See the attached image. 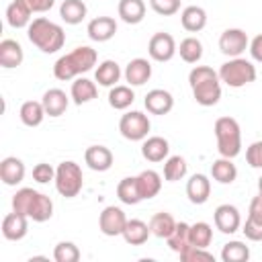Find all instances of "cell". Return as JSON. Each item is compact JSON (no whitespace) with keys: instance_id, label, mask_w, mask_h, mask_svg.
Instances as JSON below:
<instances>
[{"instance_id":"cell-14","label":"cell","mask_w":262,"mask_h":262,"mask_svg":"<svg viewBox=\"0 0 262 262\" xmlns=\"http://www.w3.org/2000/svg\"><path fill=\"white\" fill-rule=\"evenodd\" d=\"M143 104H145L147 113H151V115H168L172 111V106H174V98H172V94L168 90L154 88V90H149L145 94Z\"/></svg>"},{"instance_id":"cell-32","label":"cell","mask_w":262,"mask_h":262,"mask_svg":"<svg viewBox=\"0 0 262 262\" xmlns=\"http://www.w3.org/2000/svg\"><path fill=\"white\" fill-rule=\"evenodd\" d=\"M94 78H96V82H98L100 86H106V88L117 86V82H119V78H121V68H119L117 61L104 59V61L96 68Z\"/></svg>"},{"instance_id":"cell-48","label":"cell","mask_w":262,"mask_h":262,"mask_svg":"<svg viewBox=\"0 0 262 262\" xmlns=\"http://www.w3.org/2000/svg\"><path fill=\"white\" fill-rule=\"evenodd\" d=\"M31 12H47L55 0H20Z\"/></svg>"},{"instance_id":"cell-43","label":"cell","mask_w":262,"mask_h":262,"mask_svg":"<svg viewBox=\"0 0 262 262\" xmlns=\"http://www.w3.org/2000/svg\"><path fill=\"white\" fill-rule=\"evenodd\" d=\"M149 6L162 16H172L180 10V0H149Z\"/></svg>"},{"instance_id":"cell-4","label":"cell","mask_w":262,"mask_h":262,"mask_svg":"<svg viewBox=\"0 0 262 262\" xmlns=\"http://www.w3.org/2000/svg\"><path fill=\"white\" fill-rule=\"evenodd\" d=\"M12 211L27 215L29 219L43 223L47 219H51L53 215V203L47 194L33 190V188H20L16 190V194L12 196Z\"/></svg>"},{"instance_id":"cell-16","label":"cell","mask_w":262,"mask_h":262,"mask_svg":"<svg viewBox=\"0 0 262 262\" xmlns=\"http://www.w3.org/2000/svg\"><path fill=\"white\" fill-rule=\"evenodd\" d=\"M211 194V180L205 174H192L186 182V196L194 205H203L209 201Z\"/></svg>"},{"instance_id":"cell-8","label":"cell","mask_w":262,"mask_h":262,"mask_svg":"<svg viewBox=\"0 0 262 262\" xmlns=\"http://www.w3.org/2000/svg\"><path fill=\"white\" fill-rule=\"evenodd\" d=\"M149 127H151L149 125V119L141 111H129L119 121V131L129 141H141V139H145L147 133H149Z\"/></svg>"},{"instance_id":"cell-47","label":"cell","mask_w":262,"mask_h":262,"mask_svg":"<svg viewBox=\"0 0 262 262\" xmlns=\"http://www.w3.org/2000/svg\"><path fill=\"white\" fill-rule=\"evenodd\" d=\"M248 219H252L256 223H262V194H258V196L252 199L250 211H248Z\"/></svg>"},{"instance_id":"cell-27","label":"cell","mask_w":262,"mask_h":262,"mask_svg":"<svg viewBox=\"0 0 262 262\" xmlns=\"http://www.w3.org/2000/svg\"><path fill=\"white\" fill-rule=\"evenodd\" d=\"M18 115H20V121L27 127H39L43 123V119H45L47 113H45L43 102H39V100H27V102H23Z\"/></svg>"},{"instance_id":"cell-35","label":"cell","mask_w":262,"mask_h":262,"mask_svg":"<svg viewBox=\"0 0 262 262\" xmlns=\"http://www.w3.org/2000/svg\"><path fill=\"white\" fill-rule=\"evenodd\" d=\"M188 231H190V225H188V223H184V221L176 223L174 231L166 237V242H168V246H170L172 252L180 254V252H184V250L190 246V235H188Z\"/></svg>"},{"instance_id":"cell-40","label":"cell","mask_w":262,"mask_h":262,"mask_svg":"<svg viewBox=\"0 0 262 262\" xmlns=\"http://www.w3.org/2000/svg\"><path fill=\"white\" fill-rule=\"evenodd\" d=\"M190 246H196V248H207L211 246V239H213V229L209 223L205 221H196L190 225Z\"/></svg>"},{"instance_id":"cell-29","label":"cell","mask_w":262,"mask_h":262,"mask_svg":"<svg viewBox=\"0 0 262 262\" xmlns=\"http://www.w3.org/2000/svg\"><path fill=\"white\" fill-rule=\"evenodd\" d=\"M31 10L20 2V0H12L6 8V23L12 27V29H23V27H29L31 25Z\"/></svg>"},{"instance_id":"cell-9","label":"cell","mask_w":262,"mask_h":262,"mask_svg":"<svg viewBox=\"0 0 262 262\" xmlns=\"http://www.w3.org/2000/svg\"><path fill=\"white\" fill-rule=\"evenodd\" d=\"M127 225V217L123 213V209L111 205V207H104L100 217H98V227L104 235L108 237H115V235H121L123 229Z\"/></svg>"},{"instance_id":"cell-2","label":"cell","mask_w":262,"mask_h":262,"mask_svg":"<svg viewBox=\"0 0 262 262\" xmlns=\"http://www.w3.org/2000/svg\"><path fill=\"white\" fill-rule=\"evenodd\" d=\"M96 59H98V55H96V51H94L92 47L80 45V47L72 49L70 53L61 55V57L55 61V66H53V76H55L57 80H63V82H66V80H72V78H76V76H80V74L90 72L92 66H96Z\"/></svg>"},{"instance_id":"cell-25","label":"cell","mask_w":262,"mask_h":262,"mask_svg":"<svg viewBox=\"0 0 262 262\" xmlns=\"http://www.w3.org/2000/svg\"><path fill=\"white\" fill-rule=\"evenodd\" d=\"M211 176L213 180H217L219 184H231L237 178V168L231 162V158H219L211 164Z\"/></svg>"},{"instance_id":"cell-50","label":"cell","mask_w":262,"mask_h":262,"mask_svg":"<svg viewBox=\"0 0 262 262\" xmlns=\"http://www.w3.org/2000/svg\"><path fill=\"white\" fill-rule=\"evenodd\" d=\"M258 194H262V176L258 178Z\"/></svg>"},{"instance_id":"cell-28","label":"cell","mask_w":262,"mask_h":262,"mask_svg":"<svg viewBox=\"0 0 262 262\" xmlns=\"http://www.w3.org/2000/svg\"><path fill=\"white\" fill-rule=\"evenodd\" d=\"M137 186H139L141 199H154L162 188V176L156 170H143L137 176Z\"/></svg>"},{"instance_id":"cell-44","label":"cell","mask_w":262,"mask_h":262,"mask_svg":"<svg viewBox=\"0 0 262 262\" xmlns=\"http://www.w3.org/2000/svg\"><path fill=\"white\" fill-rule=\"evenodd\" d=\"M33 180H37L39 184H47V182L55 180V170H53L49 164L41 162V164H37V166L33 168Z\"/></svg>"},{"instance_id":"cell-23","label":"cell","mask_w":262,"mask_h":262,"mask_svg":"<svg viewBox=\"0 0 262 262\" xmlns=\"http://www.w3.org/2000/svg\"><path fill=\"white\" fill-rule=\"evenodd\" d=\"M121 235L125 237L127 244L141 246V244L147 242V237L151 235V231H149V225L143 223L141 219H127V225H125V229H123Z\"/></svg>"},{"instance_id":"cell-1","label":"cell","mask_w":262,"mask_h":262,"mask_svg":"<svg viewBox=\"0 0 262 262\" xmlns=\"http://www.w3.org/2000/svg\"><path fill=\"white\" fill-rule=\"evenodd\" d=\"M188 84L192 96L201 106H213L221 98V80L219 74L209 66H196L188 74Z\"/></svg>"},{"instance_id":"cell-10","label":"cell","mask_w":262,"mask_h":262,"mask_svg":"<svg viewBox=\"0 0 262 262\" xmlns=\"http://www.w3.org/2000/svg\"><path fill=\"white\" fill-rule=\"evenodd\" d=\"M248 45H250L248 35L242 29H225L219 37V49L229 57H239Z\"/></svg>"},{"instance_id":"cell-17","label":"cell","mask_w":262,"mask_h":262,"mask_svg":"<svg viewBox=\"0 0 262 262\" xmlns=\"http://www.w3.org/2000/svg\"><path fill=\"white\" fill-rule=\"evenodd\" d=\"M115 33H117V23L111 16H96L88 23V37L92 41L104 43V41L113 39Z\"/></svg>"},{"instance_id":"cell-39","label":"cell","mask_w":262,"mask_h":262,"mask_svg":"<svg viewBox=\"0 0 262 262\" xmlns=\"http://www.w3.org/2000/svg\"><path fill=\"white\" fill-rule=\"evenodd\" d=\"M186 160L182 156H170L164 164V178L168 182H176V180H182L186 176Z\"/></svg>"},{"instance_id":"cell-5","label":"cell","mask_w":262,"mask_h":262,"mask_svg":"<svg viewBox=\"0 0 262 262\" xmlns=\"http://www.w3.org/2000/svg\"><path fill=\"white\" fill-rule=\"evenodd\" d=\"M217 151L223 158H235L242 151V129L233 117H219L215 121Z\"/></svg>"},{"instance_id":"cell-21","label":"cell","mask_w":262,"mask_h":262,"mask_svg":"<svg viewBox=\"0 0 262 262\" xmlns=\"http://www.w3.org/2000/svg\"><path fill=\"white\" fill-rule=\"evenodd\" d=\"M41 102H43L45 113H47L49 117H61V115L66 113L68 104H70L66 92L59 90V88H49V90H45Z\"/></svg>"},{"instance_id":"cell-18","label":"cell","mask_w":262,"mask_h":262,"mask_svg":"<svg viewBox=\"0 0 262 262\" xmlns=\"http://www.w3.org/2000/svg\"><path fill=\"white\" fill-rule=\"evenodd\" d=\"M151 78V63L143 57H135L125 68V80L131 86H143Z\"/></svg>"},{"instance_id":"cell-13","label":"cell","mask_w":262,"mask_h":262,"mask_svg":"<svg viewBox=\"0 0 262 262\" xmlns=\"http://www.w3.org/2000/svg\"><path fill=\"white\" fill-rule=\"evenodd\" d=\"M29 231V217L23 215V213H8L4 219H2V235L10 242H18L27 235Z\"/></svg>"},{"instance_id":"cell-11","label":"cell","mask_w":262,"mask_h":262,"mask_svg":"<svg viewBox=\"0 0 262 262\" xmlns=\"http://www.w3.org/2000/svg\"><path fill=\"white\" fill-rule=\"evenodd\" d=\"M176 51V41L170 33H156L147 43V53L156 61H170Z\"/></svg>"},{"instance_id":"cell-30","label":"cell","mask_w":262,"mask_h":262,"mask_svg":"<svg viewBox=\"0 0 262 262\" xmlns=\"http://www.w3.org/2000/svg\"><path fill=\"white\" fill-rule=\"evenodd\" d=\"M96 94H98V90H96V84L92 80H88V78H76L72 82V100L76 104L90 102V100L96 98Z\"/></svg>"},{"instance_id":"cell-31","label":"cell","mask_w":262,"mask_h":262,"mask_svg":"<svg viewBox=\"0 0 262 262\" xmlns=\"http://www.w3.org/2000/svg\"><path fill=\"white\" fill-rule=\"evenodd\" d=\"M86 4L82 0H63L59 6V16L61 20H66L68 25H78L86 18Z\"/></svg>"},{"instance_id":"cell-20","label":"cell","mask_w":262,"mask_h":262,"mask_svg":"<svg viewBox=\"0 0 262 262\" xmlns=\"http://www.w3.org/2000/svg\"><path fill=\"white\" fill-rule=\"evenodd\" d=\"M25 59V53H23V47L18 41L14 39H2L0 41V66L2 68H16L20 66Z\"/></svg>"},{"instance_id":"cell-26","label":"cell","mask_w":262,"mask_h":262,"mask_svg":"<svg viewBox=\"0 0 262 262\" xmlns=\"http://www.w3.org/2000/svg\"><path fill=\"white\" fill-rule=\"evenodd\" d=\"M119 16L127 25H137L145 16V2L143 0H119Z\"/></svg>"},{"instance_id":"cell-33","label":"cell","mask_w":262,"mask_h":262,"mask_svg":"<svg viewBox=\"0 0 262 262\" xmlns=\"http://www.w3.org/2000/svg\"><path fill=\"white\" fill-rule=\"evenodd\" d=\"M117 196L125 205H137L141 199L139 186H137V176H127L117 184Z\"/></svg>"},{"instance_id":"cell-15","label":"cell","mask_w":262,"mask_h":262,"mask_svg":"<svg viewBox=\"0 0 262 262\" xmlns=\"http://www.w3.org/2000/svg\"><path fill=\"white\" fill-rule=\"evenodd\" d=\"M84 162L94 172H106L113 166V151L104 145H90L84 151Z\"/></svg>"},{"instance_id":"cell-36","label":"cell","mask_w":262,"mask_h":262,"mask_svg":"<svg viewBox=\"0 0 262 262\" xmlns=\"http://www.w3.org/2000/svg\"><path fill=\"white\" fill-rule=\"evenodd\" d=\"M135 100V94L129 86H113L111 92H108V104L115 108V111H125L133 104Z\"/></svg>"},{"instance_id":"cell-22","label":"cell","mask_w":262,"mask_h":262,"mask_svg":"<svg viewBox=\"0 0 262 262\" xmlns=\"http://www.w3.org/2000/svg\"><path fill=\"white\" fill-rule=\"evenodd\" d=\"M168 151H170V145L164 137L160 135H154V137H147L141 145V156L147 160V162H164L168 158Z\"/></svg>"},{"instance_id":"cell-49","label":"cell","mask_w":262,"mask_h":262,"mask_svg":"<svg viewBox=\"0 0 262 262\" xmlns=\"http://www.w3.org/2000/svg\"><path fill=\"white\" fill-rule=\"evenodd\" d=\"M250 55H252V59H256V61L262 63V35H256L252 39V43H250Z\"/></svg>"},{"instance_id":"cell-38","label":"cell","mask_w":262,"mask_h":262,"mask_svg":"<svg viewBox=\"0 0 262 262\" xmlns=\"http://www.w3.org/2000/svg\"><path fill=\"white\" fill-rule=\"evenodd\" d=\"M178 53L186 63H196L203 57V43L196 37H186L180 41Z\"/></svg>"},{"instance_id":"cell-7","label":"cell","mask_w":262,"mask_h":262,"mask_svg":"<svg viewBox=\"0 0 262 262\" xmlns=\"http://www.w3.org/2000/svg\"><path fill=\"white\" fill-rule=\"evenodd\" d=\"M55 188L61 196L66 199H74L78 196V192L82 190L84 186V176H82V168L68 160V162H61L57 168H55Z\"/></svg>"},{"instance_id":"cell-3","label":"cell","mask_w":262,"mask_h":262,"mask_svg":"<svg viewBox=\"0 0 262 262\" xmlns=\"http://www.w3.org/2000/svg\"><path fill=\"white\" fill-rule=\"evenodd\" d=\"M27 35H29V41L37 49H41L43 53H55L66 43L63 29L57 23H53V20H49L45 16L33 18L31 25H29V29H27Z\"/></svg>"},{"instance_id":"cell-19","label":"cell","mask_w":262,"mask_h":262,"mask_svg":"<svg viewBox=\"0 0 262 262\" xmlns=\"http://www.w3.org/2000/svg\"><path fill=\"white\" fill-rule=\"evenodd\" d=\"M0 178L6 186H16L23 182L25 178V164L14 158V156H8L0 162Z\"/></svg>"},{"instance_id":"cell-37","label":"cell","mask_w":262,"mask_h":262,"mask_svg":"<svg viewBox=\"0 0 262 262\" xmlns=\"http://www.w3.org/2000/svg\"><path fill=\"white\" fill-rule=\"evenodd\" d=\"M250 258V248L244 242H227L221 250V260L223 262H248Z\"/></svg>"},{"instance_id":"cell-41","label":"cell","mask_w":262,"mask_h":262,"mask_svg":"<svg viewBox=\"0 0 262 262\" xmlns=\"http://www.w3.org/2000/svg\"><path fill=\"white\" fill-rule=\"evenodd\" d=\"M55 262H78L80 260V250L72 242H59L53 250Z\"/></svg>"},{"instance_id":"cell-34","label":"cell","mask_w":262,"mask_h":262,"mask_svg":"<svg viewBox=\"0 0 262 262\" xmlns=\"http://www.w3.org/2000/svg\"><path fill=\"white\" fill-rule=\"evenodd\" d=\"M174 227H176V221H174V217H172L170 213H166V211L156 213V215H151V219H149V231H151V235H156V237L166 239V237L174 231Z\"/></svg>"},{"instance_id":"cell-6","label":"cell","mask_w":262,"mask_h":262,"mask_svg":"<svg viewBox=\"0 0 262 262\" xmlns=\"http://www.w3.org/2000/svg\"><path fill=\"white\" fill-rule=\"evenodd\" d=\"M219 80L229 88H242L256 80V66L244 57H231L219 68Z\"/></svg>"},{"instance_id":"cell-46","label":"cell","mask_w":262,"mask_h":262,"mask_svg":"<svg viewBox=\"0 0 262 262\" xmlns=\"http://www.w3.org/2000/svg\"><path fill=\"white\" fill-rule=\"evenodd\" d=\"M242 231H244V235H246L248 239H252V242H262V223H256V221H252V219H246Z\"/></svg>"},{"instance_id":"cell-42","label":"cell","mask_w":262,"mask_h":262,"mask_svg":"<svg viewBox=\"0 0 262 262\" xmlns=\"http://www.w3.org/2000/svg\"><path fill=\"white\" fill-rule=\"evenodd\" d=\"M182 262H213V254L207 252V248H196V246H188L184 252L178 254Z\"/></svg>"},{"instance_id":"cell-24","label":"cell","mask_w":262,"mask_h":262,"mask_svg":"<svg viewBox=\"0 0 262 262\" xmlns=\"http://www.w3.org/2000/svg\"><path fill=\"white\" fill-rule=\"evenodd\" d=\"M180 23L188 33H199L207 25V12L201 6H186L180 14Z\"/></svg>"},{"instance_id":"cell-45","label":"cell","mask_w":262,"mask_h":262,"mask_svg":"<svg viewBox=\"0 0 262 262\" xmlns=\"http://www.w3.org/2000/svg\"><path fill=\"white\" fill-rule=\"evenodd\" d=\"M246 162L252 168H262V139L248 145V149H246Z\"/></svg>"},{"instance_id":"cell-12","label":"cell","mask_w":262,"mask_h":262,"mask_svg":"<svg viewBox=\"0 0 262 262\" xmlns=\"http://www.w3.org/2000/svg\"><path fill=\"white\" fill-rule=\"evenodd\" d=\"M213 219H215V227L221 231V233H235L242 225V217H239V211L233 207V205H219L213 213Z\"/></svg>"}]
</instances>
